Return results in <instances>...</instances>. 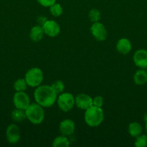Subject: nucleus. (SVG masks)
<instances>
[{"label": "nucleus", "mask_w": 147, "mask_h": 147, "mask_svg": "<svg viewBox=\"0 0 147 147\" xmlns=\"http://www.w3.org/2000/svg\"><path fill=\"white\" fill-rule=\"evenodd\" d=\"M13 103L16 109L25 110L30 104V98L24 91H18L13 96Z\"/></svg>", "instance_id": "nucleus-6"}, {"label": "nucleus", "mask_w": 147, "mask_h": 147, "mask_svg": "<svg viewBox=\"0 0 147 147\" xmlns=\"http://www.w3.org/2000/svg\"><path fill=\"white\" fill-rule=\"evenodd\" d=\"M11 116L12 120L16 122L23 121L24 119H27V117H26L25 111L19 109H16L15 110L13 111L12 112Z\"/></svg>", "instance_id": "nucleus-18"}, {"label": "nucleus", "mask_w": 147, "mask_h": 147, "mask_svg": "<svg viewBox=\"0 0 147 147\" xmlns=\"http://www.w3.org/2000/svg\"><path fill=\"white\" fill-rule=\"evenodd\" d=\"M92 103H93V106H97V107L102 108L104 103V99L100 96H95V98H92Z\"/></svg>", "instance_id": "nucleus-24"}, {"label": "nucleus", "mask_w": 147, "mask_h": 147, "mask_svg": "<svg viewBox=\"0 0 147 147\" xmlns=\"http://www.w3.org/2000/svg\"><path fill=\"white\" fill-rule=\"evenodd\" d=\"M52 145L53 147H69L70 146V142L69 139L63 135L55 138Z\"/></svg>", "instance_id": "nucleus-17"}, {"label": "nucleus", "mask_w": 147, "mask_h": 147, "mask_svg": "<svg viewBox=\"0 0 147 147\" xmlns=\"http://www.w3.org/2000/svg\"><path fill=\"white\" fill-rule=\"evenodd\" d=\"M50 86H51V87L53 88V90L56 91V93L58 95L63 93L65 89V85L63 82L61 81V80H56Z\"/></svg>", "instance_id": "nucleus-22"}, {"label": "nucleus", "mask_w": 147, "mask_h": 147, "mask_svg": "<svg viewBox=\"0 0 147 147\" xmlns=\"http://www.w3.org/2000/svg\"><path fill=\"white\" fill-rule=\"evenodd\" d=\"M43 73L39 67H33L27 70L24 76V79L27 86L30 87H37L40 86L43 80Z\"/></svg>", "instance_id": "nucleus-4"}, {"label": "nucleus", "mask_w": 147, "mask_h": 147, "mask_svg": "<svg viewBox=\"0 0 147 147\" xmlns=\"http://www.w3.org/2000/svg\"><path fill=\"white\" fill-rule=\"evenodd\" d=\"M134 83L137 86H143L147 83V70L140 68L137 70L133 76Z\"/></svg>", "instance_id": "nucleus-15"}, {"label": "nucleus", "mask_w": 147, "mask_h": 147, "mask_svg": "<svg viewBox=\"0 0 147 147\" xmlns=\"http://www.w3.org/2000/svg\"><path fill=\"white\" fill-rule=\"evenodd\" d=\"M146 70H147V67H146Z\"/></svg>", "instance_id": "nucleus-29"}, {"label": "nucleus", "mask_w": 147, "mask_h": 147, "mask_svg": "<svg viewBox=\"0 0 147 147\" xmlns=\"http://www.w3.org/2000/svg\"><path fill=\"white\" fill-rule=\"evenodd\" d=\"M44 31L45 34L50 37H55L58 36L60 33V25L54 20H48L42 26Z\"/></svg>", "instance_id": "nucleus-8"}, {"label": "nucleus", "mask_w": 147, "mask_h": 147, "mask_svg": "<svg viewBox=\"0 0 147 147\" xmlns=\"http://www.w3.org/2000/svg\"><path fill=\"white\" fill-rule=\"evenodd\" d=\"M44 34L45 33L42 26L37 24V25L32 27V29L30 30V38L32 41L37 42L40 41L43 39Z\"/></svg>", "instance_id": "nucleus-14"}, {"label": "nucleus", "mask_w": 147, "mask_h": 147, "mask_svg": "<svg viewBox=\"0 0 147 147\" xmlns=\"http://www.w3.org/2000/svg\"><path fill=\"white\" fill-rule=\"evenodd\" d=\"M50 12L53 17H59L63 14V7L58 3H55L53 5L50 6Z\"/></svg>", "instance_id": "nucleus-20"}, {"label": "nucleus", "mask_w": 147, "mask_h": 147, "mask_svg": "<svg viewBox=\"0 0 147 147\" xmlns=\"http://www.w3.org/2000/svg\"><path fill=\"white\" fill-rule=\"evenodd\" d=\"M24 111L27 119L33 124H40L44 121V108L38 103H30Z\"/></svg>", "instance_id": "nucleus-3"}, {"label": "nucleus", "mask_w": 147, "mask_h": 147, "mask_svg": "<svg viewBox=\"0 0 147 147\" xmlns=\"http://www.w3.org/2000/svg\"><path fill=\"white\" fill-rule=\"evenodd\" d=\"M136 147H147V135H140L135 138V143Z\"/></svg>", "instance_id": "nucleus-23"}, {"label": "nucleus", "mask_w": 147, "mask_h": 147, "mask_svg": "<svg viewBox=\"0 0 147 147\" xmlns=\"http://www.w3.org/2000/svg\"><path fill=\"white\" fill-rule=\"evenodd\" d=\"M14 88L17 92L18 91H25L27 88V83L26 82L25 79L19 78L16 80L14 83Z\"/></svg>", "instance_id": "nucleus-19"}, {"label": "nucleus", "mask_w": 147, "mask_h": 147, "mask_svg": "<svg viewBox=\"0 0 147 147\" xmlns=\"http://www.w3.org/2000/svg\"><path fill=\"white\" fill-rule=\"evenodd\" d=\"M37 3L45 7H50L56 2V0H37Z\"/></svg>", "instance_id": "nucleus-25"}, {"label": "nucleus", "mask_w": 147, "mask_h": 147, "mask_svg": "<svg viewBox=\"0 0 147 147\" xmlns=\"http://www.w3.org/2000/svg\"><path fill=\"white\" fill-rule=\"evenodd\" d=\"M76 126L71 119H65L62 121L59 125V131L64 136H71L75 131Z\"/></svg>", "instance_id": "nucleus-12"}, {"label": "nucleus", "mask_w": 147, "mask_h": 147, "mask_svg": "<svg viewBox=\"0 0 147 147\" xmlns=\"http://www.w3.org/2000/svg\"><path fill=\"white\" fill-rule=\"evenodd\" d=\"M92 36L98 41H104L108 37V31L102 23L97 22L92 24L90 28Z\"/></svg>", "instance_id": "nucleus-7"}, {"label": "nucleus", "mask_w": 147, "mask_h": 147, "mask_svg": "<svg viewBox=\"0 0 147 147\" xmlns=\"http://www.w3.org/2000/svg\"><path fill=\"white\" fill-rule=\"evenodd\" d=\"M144 121H147V113H146L144 116Z\"/></svg>", "instance_id": "nucleus-27"}, {"label": "nucleus", "mask_w": 147, "mask_h": 147, "mask_svg": "<svg viewBox=\"0 0 147 147\" xmlns=\"http://www.w3.org/2000/svg\"><path fill=\"white\" fill-rule=\"evenodd\" d=\"M89 19L92 23L97 22L101 19V13L97 9H92L89 12Z\"/></svg>", "instance_id": "nucleus-21"}, {"label": "nucleus", "mask_w": 147, "mask_h": 147, "mask_svg": "<svg viewBox=\"0 0 147 147\" xmlns=\"http://www.w3.org/2000/svg\"><path fill=\"white\" fill-rule=\"evenodd\" d=\"M134 64L139 68L146 69L147 67V50L139 49L135 52L133 57Z\"/></svg>", "instance_id": "nucleus-11"}, {"label": "nucleus", "mask_w": 147, "mask_h": 147, "mask_svg": "<svg viewBox=\"0 0 147 147\" xmlns=\"http://www.w3.org/2000/svg\"><path fill=\"white\" fill-rule=\"evenodd\" d=\"M128 131L132 137L136 138L142 134V126L138 122H132L128 125Z\"/></svg>", "instance_id": "nucleus-16"}, {"label": "nucleus", "mask_w": 147, "mask_h": 147, "mask_svg": "<svg viewBox=\"0 0 147 147\" xmlns=\"http://www.w3.org/2000/svg\"><path fill=\"white\" fill-rule=\"evenodd\" d=\"M132 49V44L131 41L127 38H121L116 44V50L121 54L126 55L131 52Z\"/></svg>", "instance_id": "nucleus-13"}, {"label": "nucleus", "mask_w": 147, "mask_h": 147, "mask_svg": "<svg viewBox=\"0 0 147 147\" xmlns=\"http://www.w3.org/2000/svg\"><path fill=\"white\" fill-rule=\"evenodd\" d=\"M105 115L102 108L92 106L85 111V123L90 127H97L104 121Z\"/></svg>", "instance_id": "nucleus-2"}, {"label": "nucleus", "mask_w": 147, "mask_h": 147, "mask_svg": "<svg viewBox=\"0 0 147 147\" xmlns=\"http://www.w3.org/2000/svg\"><path fill=\"white\" fill-rule=\"evenodd\" d=\"M47 18L46 17H43V16H39L37 18V22L38 24V25L43 26L44 24V23L47 21Z\"/></svg>", "instance_id": "nucleus-26"}, {"label": "nucleus", "mask_w": 147, "mask_h": 147, "mask_svg": "<svg viewBox=\"0 0 147 147\" xmlns=\"http://www.w3.org/2000/svg\"><path fill=\"white\" fill-rule=\"evenodd\" d=\"M59 95L56 93L51 86L43 85L36 88L34 91V98L37 103L43 108H50L57 100Z\"/></svg>", "instance_id": "nucleus-1"}, {"label": "nucleus", "mask_w": 147, "mask_h": 147, "mask_svg": "<svg viewBox=\"0 0 147 147\" xmlns=\"http://www.w3.org/2000/svg\"><path fill=\"white\" fill-rule=\"evenodd\" d=\"M75 105L79 109L86 111L93 106L92 98L86 93H80L75 97Z\"/></svg>", "instance_id": "nucleus-9"}, {"label": "nucleus", "mask_w": 147, "mask_h": 147, "mask_svg": "<svg viewBox=\"0 0 147 147\" xmlns=\"http://www.w3.org/2000/svg\"><path fill=\"white\" fill-rule=\"evenodd\" d=\"M57 104L59 109L64 112L71 110L75 105V97L70 93H62L57 98Z\"/></svg>", "instance_id": "nucleus-5"}, {"label": "nucleus", "mask_w": 147, "mask_h": 147, "mask_svg": "<svg viewBox=\"0 0 147 147\" xmlns=\"http://www.w3.org/2000/svg\"><path fill=\"white\" fill-rule=\"evenodd\" d=\"M6 137L9 143L15 144L20 139V131L16 124H10L6 131Z\"/></svg>", "instance_id": "nucleus-10"}, {"label": "nucleus", "mask_w": 147, "mask_h": 147, "mask_svg": "<svg viewBox=\"0 0 147 147\" xmlns=\"http://www.w3.org/2000/svg\"><path fill=\"white\" fill-rule=\"evenodd\" d=\"M145 129H146V131L147 133V121L145 122Z\"/></svg>", "instance_id": "nucleus-28"}]
</instances>
